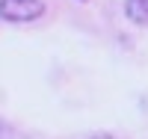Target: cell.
Segmentation results:
<instances>
[{"label": "cell", "mask_w": 148, "mask_h": 139, "mask_svg": "<svg viewBox=\"0 0 148 139\" xmlns=\"http://www.w3.org/2000/svg\"><path fill=\"white\" fill-rule=\"evenodd\" d=\"M45 15L42 0H0V18L9 24H30Z\"/></svg>", "instance_id": "1"}, {"label": "cell", "mask_w": 148, "mask_h": 139, "mask_svg": "<svg viewBox=\"0 0 148 139\" xmlns=\"http://www.w3.org/2000/svg\"><path fill=\"white\" fill-rule=\"evenodd\" d=\"M125 15L136 27H148V0H125Z\"/></svg>", "instance_id": "2"}, {"label": "cell", "mask_w": 148, "mask_h": 139, "mask_svg": "<svg viewBox=\"0 0 148 139\" xmlns=\"http://www.w3.org/2000/svg\"><path fill=\"white\" fill-rule=\"evenodd\" d=\"M92 139H116V136H110V133H101V136H92Z\"/></svg>", "instance_id": "3"}]
</instances>
